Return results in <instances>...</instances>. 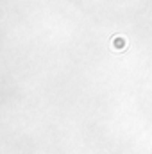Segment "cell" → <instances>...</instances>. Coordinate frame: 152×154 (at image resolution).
I'll use <instances>...</instances> for the list:
<instances>
[{"label": "cell", "mask_w": 152, "mask_h": 154, "mask_svg": "<svg viewBox=\"0 0 152 154\" xmlns=\"http://www.w3.org/2000/svg\"><path fill=\"white\" fill-rule=\"evenodd\" d=\"M113 48L114 50H125V47H127V39L123 38V36H116V38H113Z\"/></svg>", "instance_id": "obj_1"}]
</instances>
